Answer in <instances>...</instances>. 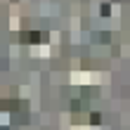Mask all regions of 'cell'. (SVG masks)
Masks as SVG:
<instances>
[{"instance_id": "1", "label": "cell", "mask_w": 130, "mask_h": 130, "mask_svg": "<svg viewBox=\"0 0 130 130\" xmlns=\"http://www.w3.org/2000/svg\"><path fill=\"white\" fill-rule=\"evenodd\" d=\"M21 43H38L43 40V33H33V31H21Z\"/></svg>"}, {"instance_id": "2", "label": "cell", "mask_w": 130, "mask_h": 130, "mask_svg": "<svg viewBox=\"0 0 130 130\" xmlns=\"http://www.w3.org/2000/svg\"><path fill=\"white\" fill-rule=\"evenodd\" d=\"M17 106H19L17 99H5V102H3V109H5V111H7V109L12 111V109H17Z\"/></svg>"}, {"instance_id": "3", "label": "cell", "mask_w": 130, "mask_h": 130, "mask_svg": "<svg viewBox=\"0 0 130 130\" xmlns=\"http://www.w3.org/2000/svg\"><path fill=\"white\" fill-rule=\"evenodd\" d=\"M90 121H92V123L97 125V123H99V121H102V116H99V113H92V116H90Z\"/></svg>"}]
</instances>
